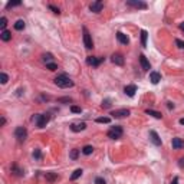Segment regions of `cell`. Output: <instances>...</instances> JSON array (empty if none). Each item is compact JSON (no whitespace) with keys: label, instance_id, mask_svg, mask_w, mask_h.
<instances>
[{"label":"cell","instance_id":"6da1fadb","mask_svg":"<svg viewBox=\"0 0 184 184\" xmlns=\"http://www.w3.org/2000/svg\"><path fill=\"white\" fill-rule=\"evenodd\" d=\"M55 84L59 86V88H71L73 86V81L66 75V73H62V75H58L55 78Z\"/></svg>","mask_w":184,"mask_h":184},{"label":"cell","instance_id":"7a4b0ae2","mask_svg":"<svg viewBox=\"0 0 184 184\" xmlns=\"http://www.w3.org/2000/svg\"><path fill=\"white\" fill-rule=\"evenodd\" d=\"M32 120L36 122L38 128H43V127H46V124H48L49 120H50V115H49V114H38V115L33 117Z\"/></svg>","mask_w":184,"mask_h":184},{"label":"cell","instance_id":"3957f363","mask_svg":"<svg viewBox=\"0 0 184 184\" xmlns=\"http://www.w3.org/2000/svg\"><path fill=\"white\" fill-rule=\"evenodd\" d=\"M106 135H108V138H111V140H118V138L122 137V127H120V125L112 127V128L106 132Z\"/></svg>","mask_w":184,"mask_h":184},{"label":"cell","instance_id":"277c9868","mask_svg":"<svg viewBox=\"0 0 184 184\" xmlns=\"http://www.w3.org/2000/svg\"><path fill=\"white\" fill-rule=\"evenodd\" d=\"M82 30H84V45H85V48H86V49H92V48H94V42H92V38H91V35H89L88 29H86V27H84Z\"/></svg>","mask_w":184,"mask_h":184},{"label":"cell","instance_id":"5b68a950","mask_svg":"<svg viewBox=\"0 0 184 184\" xmlns=\"http://www.w3.org/2000/svg\"><path fill=\"white\" fill-rule=\"evenodd\" d=\"M15 137H16L19 141H24L26 137H27V129L24 128V127H17L15 129Z\"/></svg>","mask_w":184,"mask_h":184},{"label":"cell","instance_id":"8992f818","mask_svg":"<svg viewBox=\"0 0 184 184\" xmlns=\"http://www.w3.org/2000/svg\"><path fill=\"white\" fill-rule=\"evenodd\" d=\"M104 62V58H96V56H88L86 58V64L89 66H99V65Z\"/></svg>","mask_w":184,"mask_h":184},{"label":"cell","instance_id":"52a82bcc","mask_svg":"<svg viewBox=\"0 0 184 184\" xmlns=\"http://www.w3.org/2000/svg\"><path fill=\"white\" fill-rule=\"evenodd\" d=\"M102 9H104V3L102 1H92L91 4H89V10L91 12H94V13H99V12H102Z\"/></svg>","mask_w":184,"mask_h":184},{"label":"cell","instance_id":"ba28073f","mask_svg":"<svg viewBox=\"0 0 184 184\" xmlns=\"http://www.w3.org/2000/svg\"><path fill=\"white\" fill-rule=\"evenodd\" d=\"M150 140H151V143L154 145H157V147H160L163 143H161V138L158 137V134L152 129V131H150Z\"/></svg>","mask_w":184,"mask_h":184},{"label":"cell","instance_id":"9c48e42d","mask_svg":"<svg viewBox=\"0 0 184 184\" xmlns=\"http://www.w3.org/2000/svg\"><path fill=\"white\" fill-rule=\"evenodd\" d=\"M111 61H112V64L118 65V66H122V65H124V56L121 55V53H112Z\"/></svg>","mask_w":184,"mask_h":184},{"label":"cell","instance_id":"30bf717a","mask_svg":"<svg viewBox=\"0 0 184 184\" xmlns=\"http://www.w3.org/2000/svg\"><path fill=\"white\" fill-rule=\"evenodd\" d=\"M127 6H131V7H135V9H147V3H144V1H135V0H128Z\"/></svg>","mask_w":184,"mask_h":184},{"label":"cell","instance_id":"8fae6325","mask_svg":"<svg viewBox=\"0 0 184 184\" xmlns=\"http://www.w3.org/2000/svg\"><path fill=\"white\" fill-rule=\"evenodd\" d=\"M114 118H124V117H128L129 115V111L128 109H125V108H122V109H117V111H114L111 114Z\"/></svg>","mask_w":184,"mask_h":184},{"label":"cell","instance_id":"7c38bea8","mask_svg":"<svg viewBox=\"0 0 184 184\" xmlns=\"http://www.w3.org/2000/svg\"><path fill=\"white\" fill-rule=\"evenodd\" d=\"M171 145H173L174 150H181V148H184V141L181 138H173Z\"/></svg>","mask_w":184,"mask_h":184},{"label":"cell","instance_id":"4fadbf2b","mask_svg":"<svg viewBox=\"0 0 184 184\" xmlns=\"http://www.w3.org/2000/svg\"><path fill=\"white\" fill-rule=\"evenodd\" d=\"M140 64H141L144 71H150V69H151V65H150V62L147 61V58H145L144 55H140Z\"/></svg>","mask_w":184,"mask_h":184},{"label":"cell","instance_id":"5bb4252c","mask_svg":"<svg viewBox=\"0 0 184 184\" xmlns=\"http://www.w3.org/2000/svg\"><path fill=\"white\" fill-rule=\"evenodd\" d=\"M124 92H125V95H128V96H132L135 95V92H137V86L135 85H127L125 88H124Z\"/></svg>","mask_w":184,"mask_h":184},{"label":"cell","instance_id":"9a60e30c","mask_svg":"<svg viewBox=\"0 0 184 184\" xmlns=\"http://www.w3.org/2000/svg\"><path fill=\"white\" fill-rule=\"evenodd\" d=\"M85 128H86V124H85V122H79V124H72V125H71V131H73V132L84 131Z\"/></svg>","mask_w":184,"mask_h":184},{"label":"cell","instance_id":"2e32d148","mask_svg":"<svg viewBox=\"0 0 184 184\" xmlns=\"http://www.w3.org/2000/svg\"><path fill=\"white\" fill-rule=\"evenodd\" d=\"M117 39H118V42H120V43H122V45H128V43H129L128 36H127V35H124L122 32L117 33Z\"/></svg>","mask_w":184,"mask_h":184},{"label":"cell","instance_id":"e0dca14e","mask_svg":"<svg viewBox=\"0 0 184 184\" xmlns=\"http://www.w3.org/2000/svg\"><path fill=\"white\" fill-rule=\"evenodd\" d=\"M150 81L155 85V84H158V82L161 81V75L158 72H151L150 73Z\"/></svg>","mask_w":184,"mask_h":184},{"label":"cell","instance_id":"ac0fdd59","mask_svg":"<svg viewBox=\"0 0 184 184\" xmlns=\"http://www.w3.org/2000/svg\"><path fill=\"white\" fill-rule=\"evenodd\" d=\"M0 39L3 40V42H9V40L12 39V33L9 32V30H3V32L0 33Z\"/></svg>","mask_w":184,"mask_h":184},{"label":"cell","instance_id":"d6986e66","mask_svg":"<svg viewBox=\"0 0 184 184\" xmlns=\"http://www.w3.org/2000/svg\"><path fill=\"white\" fill-rule=\"evenodd\" d=\"M82 173H84V171H82V168H78V170H75V171L72 173V176H71V180H72V181H75L76 178H79V177L82 176Z\"/></svg>","mask_w":184,"mask_h":184},{"label":"cell","instance_id":"ffe728a7","mask_svg":"<svg viewBox=\"0 0 184 184\" xmlns=\"http://www.w3.org/2000/svg\"><path fill=\"white\" fill-rule=\"evenodd\" d=\"M147 38H148V33L147 30H141V46H147Z\"/></svg>","mask_w":184,"mask_h":184},{"label":"cell","instance_id":"44dd1931","mask_svg":"<svg viewBox=\"0 0 184 184\" xmlns=\"http://www.w3.org/2000/svg\"><path fill=\"white\" fill-rule=\"evenodd\" d=\"M92 152H94V147L92 145H85L82 148V154H85V155H91Z\"/></svg>","mask_w":184,"mask_h":184},{"label":"cell","instance_id":"7402d4cb","mask_svg":"<svg viewBox=\"0 0 184 184\" xmlns=\"http://www.w3.org/2000/svg\"><path fill=\"white\" fill-rule=\"evenodd\" d=\"M46 180L49 183H53V181L58 180V174H55V173H46Z\"/></svg>","mask_w":184,"mask_h":184},{"label":"cell","instance_id":"603a6c76","mask_svg":"<svg viewBox=\"0 0 184 184\" xmlns=\"http://www.w3.org/2000/svg\"><path fill=\"white\" fill-rule=\"evenodd\" d=\"M147 114H148V115H152V117H154V118H157V120H161V118H163V115H161L160 112H157V111H152V109H147Z\"/></svg>","mask_w":184,"mask_h":184},{"label":"cell","instance_id":"cb8c5ba5","mask_svg":"<svg viewBox=\"0 0 184 184\" xmlns=\"http://www.w3.org/2000/svg\"><path fill=\"white\" fill-rule=\"evenodd\" d=\"M12 173L16 174V176H22V174H23V170H20L16 164H13V166H12Z\"/></svg>","mask_w":184,"mask_h":184},{"label":"cell","instance_id":"d4e9b609","mask_svg":"<svg viewBox=\"0 0 184 184\" xmlns=\"http://www.w3.org/2000/svg\"><path fill=\"white\" fill-rule=\"evenodd\" d=\"M24 26H26V24H24V22L20 19V20H17L16 23H15V29H16V30H23Z\"/></svg>","mask_w":184,"mask_h":184},{"label":"cell","instance_id":"484cf974","mask_svg":"<svg viewBox=\"0 0 184 184\" xmlns=\"http://www.w3.org/2000/svg\"><path fill=\"white\" fill-rule=\"evenodd\" d=\"M96 122H99V124H109L111 118L109 117H99V118H96Z\"/></svg>","mask_w":184,"mask_h":184},{"label":"cell","instance_id":"4316f807","mask_svg":"<svg viewBox=\"0 0 184 184\" xmlns=\"http://www.w3.org/2000/svg\"><path fill=\"white\" fill-rule=\"evenodd\" d=\"M42 58H43V62H45V64H52V59H53L52 53H45Z\"/></svg>","mask_w":184,"mask_h":184},{"label":"cell","instance_id":"83f0119b","mask_svg":"<svg viewBox=\"0 0 184 184\" xmlns=\"http://www.w3.org/2000/svg\"><path fill=\"white\" fill-rule=\"evenodd\" d=\"M6 24H7V19L3 16L1 19H0V29H1V32H3V30H6Z\"/></svg>","mask_w":184,"mask_h":184},{"label":"cell","instance_id":"f1b7e54d","mask_svg":"<svg viewBox=\"0 0 184 184\" xmlns=\"http://www.w3.org/2000/svg\"><path fill=\"white\" fill-rule=\"evenodd\" d=\"M7 81H9V76L6 75V73H4V72L0 73V82H1L3 85H4V84H7Z\"/></svg>","mask_w":184,"mask_h":184},{"label":"cell","instance_id":"f546056e","mask_svg":"<svg viewBox=\"0 0 184 184\" xmlns=\"http://www.w3.org/2000/svg\"><path fill=\"white\" fill-rule=\"evenodd\" d=\"M78 155H79V150H76V148H75V150H72V151H71V158H72V160H76V158H78Z\"/></svg>","mask_w":184,"mask_h":184},{"label":"cell","instance_id":"4dcf8cb0","mask_svg":"<svg viewBox=\"0 0 184 184\" xmlns=\"http://www.w3.org/2000/svg\"><path fill=\"white\" fill-rule=\"evenodd\" d=\"M46 68H48L49 71H56L58 69V65L52 62V64H46Z\"/></svg>","mask_w":184,"mask_h":184},{"label":"cell","instance_id":"1f68e13d","mask_svg":"<svg viewBox=\"0 0 184 184\" xmlns=\"http://www.w3.org/2000/svg\"><path fill=\"white\" fill-rule=\"evenodd\" d=\"M49 9L55 13V15H59L61 13V10H59V7H56V6H53V4H49Z\"/></svg>","mask_w":184,"mask_h":184},{"label":"cell","instance_id":"d6a6232c","mask_svg":"<svg viewBox=\"0 0 184 184\" xmlns=\"http://www.w3.org/2000/svg\"><path fill=\"white\" fill-rule=\"evenodd\" d=\"M33 157H35L36 160H40V158H42V154H40V150H35V151H33Z\"/></svg>","mask_w":184,"mask_h":184},{"label":"cell","instance_id":"836d02e7","mask_svg":"<svg viewBox=\"0 0 184 184\" xmlns=\"http://www.w3.org/2000/svg\"><path fill=\"white\" fill-rule=\"evenodd\" d=\"M19 4H20V1H9L6 7L10 9V7H15V6H19Z\"/></svg>","mask_w":184,"mask_h":184},{"label":"cell","instance_id":"e575fe53","mask_svg":"<svg viewBox=\"0 0 184 184\" xmlns=\"http://www.w3.org/2000/svg\"><path fill=\"white\" fill-rule=\"evenodd\" d=\"M71 111L75 112V114H79V112H82V109H81L79 106H76V105H72L71 106Z\"/></svg>","mask_w":184,"mask_h":184},{"label":"cell","instance_id":"d590c367","mask_svg":"<svg viewBox=\"0 0 184 184\" xmlns=\"http://www.w3.org/2000/svg\"><path fill=\"white\" fill-rule=\"evenodd\" d=\"M176 45H177V46H178L180 49H184V42H183V40L176 39Z\"/></svg>","mask_w":184,"mask_h":184},{"label":"cell","instance_id":"8d00e7d4","mask_svg":"<svg viewBox=\"0 0 184 184\" xmlns=\"http://www.w3.org/2000/svg\"><path fill=\"white\" fill-rule=\"evenodd\" d=\"M95 184H106V183H105V180L102 178V177H96V178H95Z\"/></svg>","mask_w":184,"mask_h":184},{"label":"cell","instance_id":"74e56055","mask_svg":"<svg viewBox=\"0 0 184 184\" xmlns=\"http://www.w3.org/2000/svg\"><path fill=\"white\" fill-rule=\"evenodd\" d=\"M111 104H109V99H105L104 102H102V108H109Z\"/></svg>","mask_w":184,"mask_h":184},{"label":"cell","instance_id":"f35d334b","mask_svg":"<svg viewBox=\"0 0 184 184\" xmlns=\"http://www.w3.org/2000/svg\"><path fill=\"white\" fill-rule=\"evenodd\" d=\"M59 102H72V99L71 98H61Z\"/></svg>","mask_w":184,"mask_h":184},{"label":"cell","instance_id":"ab89813d","mask_svg":"<svg viewBox=\"0 0 184 184\" xmlns=\"http://www.w3.org/2000/svg\"><path fill=\"white\" fill-rule=\"evenodd\" d=\"M167 106H168V109H173V108H174V104H173V102H167Z\"/></svg>","mask_w":184,"mask_h":184},{"label":"cell","instance_id":"60d3db41","mask_svg":"<svg viewBox=\"0 0 184 184\" xmlns=\"http://www.w3.org/2000/svg\"><path fill=\"white\" fill-rule=\"evenodd\" d=\"M4 124H6V118H4V117H1V122H0V125H1V127H3V125H4Z\"/></svg>","mask_w":184,"mask_h":184},{"label":"cell","instance_id":"b9f144b4","mask_svg":"<svg viewBox=\"0 0 184 184\" xmlns=\"http://www.w3.org/2000/svg\"><path fill=\"white\" fill-rule=\"evenodd\" d=\"M178 166H180V167H184V158H181V160L178 161Z\"/></svg>","mask_w":184,"mask_h":184},{"label":"cell","instance_id":"7bdbcfd3","mask_svg":"<svg viewBox=\"0 0 184 184\" xmlns=\"http://www.w3.org/2000/svg\"><path fill=\"white\" fill-rule=\"evenodd\" d=\"M171 184H178V178H177V177H176V178H174V181H173V183H171Z\"/></svg>","mask_w":184,"mask_h":184},{"label":"cell","instance_id":"ee69618b","mask_svg":"<svg viewBox=\"0 0 184 184\" xmlns=\"http://www.w3.org/2000/svg\"><path fill=\"white\" fill-rule=\"evenodd\" d=\"M180 29H181V30H183V32H184V22H183V23H181V24H180Z\"/></svg>","mask_w":184,"mask_h":184},{"label":"cell","instance_id":"f6af8a7d","mask_svg":"<svg viewBox=\"0 0 184 184\" xmlns=\"http://www.w3.org/2000/svg\"><path fill=\"white\" fill-rule=\"evenodd\" d=\"M180 124H181V125H184V118H181V120H180Z\"/></svg>","mask_w":184,"mask_h":184}]
</instances>
